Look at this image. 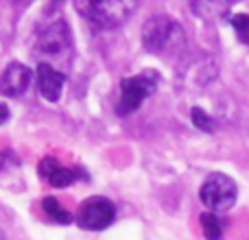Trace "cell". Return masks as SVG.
<instances>
[{"mask_svg": "<svg viewBox=\"0 0 249 240\" xmlns=\"http://www.w3.org/2000/svg\"><path fill=\"white\" fill-rule=\"evenodd\" d=\"M228 4L225 2H199L195 4V11L199 13V16H203L206 20H214V17H221L228 13Z\"/></svg>", "mask_w": 249, "mask_h": 240, "instance_id": "11", "label": "cell"}, {"mask_svg": "<svg viewBox=\"0 0 249 240\" xmlns=\"http://www.w3.org/2000/svg\"><path fill=\"white\" fill-rule=\"evenodd\" d=\"M142 44L151 52H179L186 44V35L168 16H153L142 29Z\"/></svg>", "mask_w": 249, "mask_h": 240, "instance_id": "1", "label": "cell"}, {"mask_svg": "<svg viewBox=\"0 0 249 240\" xmlns=\"http://www.w3.org/2000/svg\"><path fill=\"white\" fill-rule=\"evenodd\" d=\"M155 87H158V74H153V72H144V74H138V77L123 79L121 101H118L116 112L121 116H129L131 112H136L140 107L146 96L153 94Z\"/></svg>", "mask_w": 249, "mask_h": 240, "instance_id": "4", "label": "cell"}, {"mask_svg": "<svg viewBox=\"0 0 249 240\" xmlns=\"http://www.w3.org/2000/svg\"><path fill=\"white\" fill-rule=\"evenodd\" d=\"M0 240H4V236H2V232H0Z\"/></svg>", "mask_w": 249, "mask_h": 240, "instance_id": "17", "label": "cell"}, {"mask_svg": "<svg viewBox=\"0 0 249 240\" xmlns=\"http://www.w3.org/2000/svg\"><path fill=\"white\" fill-rule=\"evenodd\" d=\"M114 219H116V207L105 197H90L79 206L77 212L79 227L90 229V232H101V229L109 227Z\"/></svg>", "mask_w": 249, "mask_h": 240, "instance_id": "5", "label": "cell"}, {"mask_svg": "<svg viewBox=\"0 0 249 240\" xmlns=\"http://www.w3.org/2000/svg\"><path fill=\"white\" fill-rule=\"evenodd\" d=\"M42 207H44V212H46V214L51 216L53 221H57V223H61V225L72 223V214H70L68 210H64V207L57 203L55 197H46V199H44Z\"/></svg>", "mask_w": 249, "mask_h": 240, "instance_id": "9", "label": "cell"}, {"mask_svg": "<svg viewBox=\"0 0 249 240\" xmlns=\"http://www.w3.org/2000/svg\"><path fill=\"white\" fill-rule=\"evenodd\" d=\"M77 172H81V171H77V168H61L59 166V171H57L48 181H51V186H55V188H66V186H70L77 177H81V175H77Z\"/></svg>", "mask_w": 249, "mask_h": 240, "instance_id": "12", "label": "cell"}, {"mask_svg": "<svg viewBox=\"0 0 249 240\" xmlns=\"http://www.w3.org/2000/svg\"><path fill=\"white\" fill-rule=\"evenodd\" d=\"M33 81V72L20 61H13L4 68V72L0 74V90L7 96H20L26 92V87Z\"/></svg>", "mask_w": 249, "mask_h": 240, "instance_id": "6", "label": "cell"}, {"mask_svg": "<svg viewBox=\"0 0 249 240\" xmlns=\"http://www.w3.org/2000/svg\"><path fill=\"white\" fill-rule=\"evenodd\" d=\"M193 122H195V127L197 129H201V131H212L214 129V124H212V118L208 116L206 112H203L201 107H193Z\"/></svg>", "mask_w": 249, "mask_h": 240, "instance_id": "13", "label": "cell"}, {"mask_svg": "<svg viewBox=\"0 0 249 240\" xmlns=\"http://www.w3.org/2000/svg\"><path fill=\"white\" fill-rule=\"evenodd\" d=\"M74 7L81 11L88 22L96 26V29H114V26L123 24L136 9V2H116V0H103V2H77Z\"/></svg>", "mask_w": 249, "mask_h": 240, "instance_id": "2", "label": "cell"}, {"mask_svg": "<svg viewBox=\"0 0 249 240\" xmlns=\"http://www.w3.org/2000/svg\"><path fill=\"white\" fill-rule=\"evenodd\" d=\"M9 116H11V114H9V107H7V105H2V103H0V124H4V122H7Z\"/></svg>", "mask_w": 249, "mask_h": 240, "instance_id": "16", "label": "cell"}, {"mask_svg": "<svg viewBox=\"0 0 249 240\" xmlns=\"http://www.w3.org/2000/svg\"><path fill=\"white\" fill-rule=\"evenodd\" d=\"M201 225H203V236L208 240H221L223 229H221V221L216 219V214L206 212V214L201 216Z\"/></svg>", "mask_w": 249, "mask_h": 240, "instance_id": "10", "label": "cell"}, {"mask_svg": "<svg viewBox=\"0 0 249 240\" xmlns=\"http://www.w3.org/2000/svg\"><path fill=\"white\" fill-rule=\"evenodd\" d=\"M66 35H68V29H66L64 24L51 26V29L42 35V39H39V48H42L46 55H59V51L66 44Z\"/></svg>", "mask_w": 249, "mask_h": 240, "instance_id": "8", "label": "cell"}, {"mask_svg": "<svg viewBox=\"0 0 249 240\" xmlns=\"http://www.w3.org/2000/svg\"><path fill=\"white\" fill-rule=\"evenodd\" d=\"M57 171H59V164H57L55 157H44L42 162H39V175H42V179L48 181Z\"/></svg>", "mask_w": 249, "mask_h": 240, "instance_id": "15", "label": "cell"}, {"mask_svg": "<svg viewBox=\"0 0 249 240\" xmlns=\"http://www.w3.org/2000/svg\"><path fill=\"white\" fill-rule=\"evenodd\" d=\"M201 203L212 212H225L236 203V184L223 172H214L199 190Z\"/></svg>", "mask_w": 249, "mask_h": 240, "instance_id": "3", "label": "cell"}, {"mask_svg": "<svg viewBox=\"0 0 249 240\" xmlns=\"http://www.w3.org/2000/svg\"><path fill=\"white\" fill-rule=\"evenodd\" d=\"M66 83V74L57 72L53 66L39 64L37 66V90L48 103H55L61 96V87Z\"/></svg>", "mask_w": 249, "mask_h": 240, "instance_id": "7", "label": "cell"}, {"mask_svg": "<svg viewBox=\"0 0 249 240\" xmlns=\"http://www.w3.org/2000/svg\"><path fill=\"white\" fill-rule=\"evenodd\" d=\"M232 26L236 29V33L241 35L243 42H249V16L245 13H236V16H232Z\"/></svg>", "mask_w": 249, "mask_h": 240, "instance_id": "14", "label": "cell"}]
</instances>
